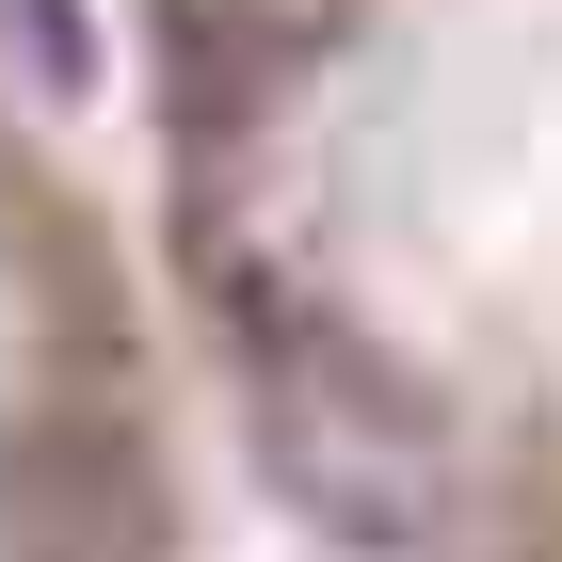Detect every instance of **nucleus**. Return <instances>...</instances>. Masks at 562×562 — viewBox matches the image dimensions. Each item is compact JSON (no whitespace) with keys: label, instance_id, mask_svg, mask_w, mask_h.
Masks as SVG:
<instances>
[{"label":"nucleus","instance_id":"f257e3e1","mask_svg":"<svg viewBox=\"0 0 562 562\" xmlns=\"http://www.w3.org/2000/svg\"><path fill=\"white\" fill-rule=\"evenodd\" d=\"M161 322L322 547H562V0H145Z\"/></svg>","mask_w":562,"mask_h":562},{"label":"nucleus","instance_id":"f03ea898","mask_svg":"<svg viewBox=\"0 0 562 562\" xmlns=\"http://www.w3.org/2000/svg\"><path fill=\"white\" fill-rule=\"evenodd\" d=\"M177 370L113 225L0 97V547H177Z\"/></svg>","mask_w":562,"mask_h":562}]
</instances>
